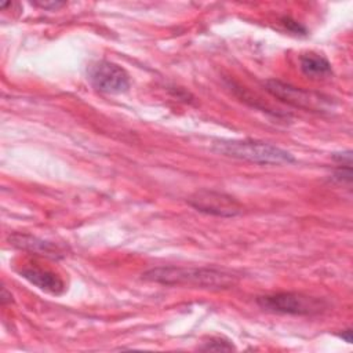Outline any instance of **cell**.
<instances>
[{"label":"cell","mask_w":353,"mask_h":353,"mask_svg":"<svg viewBox=\"0 0 353 353\" xmlns=\"http://www.w3.org/2000/svg\"><path fill=\"white\" fill-rule=\"evenodd\" d=\"M142 279L164 285H188L207 290H226L237 284L239 274L218 268L159 266L145 272Z\"/></svg>","instance_id":"obj_1"},{"label":"cell","mask_w":353,"mask_h":353,"mask_svg":"<svg viewBox=\"0 0 353 353\" xmlns=\"http://www.w3.org/2000/svg\"><path fill=\"white\" fill-rule=\"evenodd\" d=\"M212 150L255 164H288L295 161L290 152L276 145L252 139L218 141L214 143Z\"/></svg>","instance_id":"obj_2"},{"label":"cell","mask_w":353,"mask_h":353,"mask_svg":"<svg viewBox=\"0 0 353 353\" xmlns=\"http://www.w3.org/2000/svg\"><path fill=\"white\" fill-rule=\"evenodd\" d=\"M256 303L268 312L295 316L317 314L327 307V303L323 299L307 296L299 292H279L273 295H263L256 299Z\"/></svg>","instance_id":"obj_3"},{"label":"cell","mask_w":353,"mask_h":353,"mask_svg":"<svg viewBox=\"0 0 353 353\" xmlns=\"http://www.w3.org/2000/svg\"><path fill=\"white\" fill-rule=\"evenodd\" d=\"M263 87L274 98L299 109H305L310 112H330V109L334 108L331 98L323 94L294 87L280 80H274V79L266 80L263 81Z\"/></svg>","instance_id":"obj_4"},{"label":"cell","mask_w":353,"mask_h":353,"mask_svg":"<svg viewBox=\"0 0 353 353\" xmlns=\"http://www.w3.org/2000/svg\"><path fill=\"white\" fill-rule=\"evenodd\" d=\"M88 80L91 85L106 94H121L130 88L127 72L109 61H98L88 68Z\"/></svg>","instance_id":"obj_5"},{"label":"cell","mask_w":353,"mask_h":353,"mask_svg":"<svg viewBox=\"0 0 353 353\" xmlns=\"http://www.w3.org/2000/svg\"><path fill=\"white\" fill-rule=\"evenodd\" d=\"M188 203L200 212L215 215V216H236L241 214L243 207L241 204L232 196L223 192L215 190H199L193 193Z\"/></svg>","instance_id":"obj_6"},{"label":"cell","mask_w":353,"mask_h":353,"mask_svg":"<svg viewBox=\"0 0 353 353\" xmlns=\"http://www.w3.org/2000/svg\"><path fill=\"white\" fill-rule=\"evenodd\" d=\"M19 274L25 280H28L30 284L36 285L37 288H40L44 292H48L52 295H59L65 291V284H63L62 279L51 270L36 268V266H29V268H23L19 272Z\"/></svg>","instance_id":"obj_7"},{"label":"cell","mask_w":353,"mask_h":353,"mask_svg":"<svg viewBox=\"0 0 353 353\" xmlns=\"http://www.w3.org/2000/svg\"><path fill=\"white\" fill-rule=\"evenodd\" d=\"M10 241L12 245H15L21 250H25V251H30L33 254H39V255H44V256H50V258H61L63 255L62 251L59 250V247H57L55 244H52L50 241L40 240L33 236L17 233L10 237Z\"/></svg>","instance_id":"obj_8"},{"label":"cell","mask_w":353,"mask_h":353,"mask_svg":"<svg viewBox=\"0 0 353 353\" xmlns=\"http://www.w3.org/2000/svg\"><path fill=\"white\" fill-rule=\"evenodd\" d=\"M299 68L302 73L310 79H324L332 74V68L328 59L314 52H306L301 55Z\"/></svg>","instance_id":"obj_9"},{"label":"cell","mask_w":353,"mask_h":353,"mask_svg":"<svg viewBox=\"0 0 353 353\" xmlns=\"http://www.w3.org/2000/svg\"><path fill=\"white\" fill-rule=\"evenodd\" d=\"M200 349L201 350H216V352L222 350V352H225V350H234V346L229 341H223L221 338H214V339H210L208 342H205V345L201 346Z\"/></svg>","instance_id":"obj_10"},{"label":"cell","mask_w":353,"mask_h":353,"mask_svg":"<svg viewBox=\"0 0 353 353\" xmlns=\"http://www.w3.org/2000/svg\"><path fill=\"white\" fill-rule=\"evenodd\" d=\"M332 178L338 182H342V183H350V181H352V167L350 165H341L339 168H336L334 171Z\"/></svg>","instance_id":"obj_11"},{"label":"cell","mask_w":353,"mask_h":353,"mask_svg":"<svg viewBox=\"0 0 353 353\" xmlns=\"http://www.w3.org/2000/svg\"><path fill=\"white\" fill-rule=\"evenodd\" d=\"M281 22H283V25H284L288 30H291V32H294V33H305V28L301 26L296 21L291 19L290 17H283V18H281Z\"/></svg>","instance_id":"obj_12"},{"label":"cell","mask_w":353,"mask_h":353,"mask_svg":"<svg viewBox=\"0 0 353 353\" xmlns=\"http://www.w3.org/2000/svg\"><path fill=\"white\" fill-rule=\"evenodd\" d=\"M332 159L335 161H338L339 165H350L352 164V152L346 150V152H342V153H335L332 156Z\"/></svg>","instance_id":"obj_13"},{"label":"cell","mask_w":353,"mask_h":353,"mask_svg":"<svg viewBox=\"0 0 353 353\" xmlns=\"http://www.w3.org/2000/svg\"><path fill=\"white\" fill-rule=\"evenodd\" d=\"M36 6L41 7V8H47V10H55V8H59L63 6V3H59V1H52V3H47V1H39L36 3Z\"/></svg>","instance_id":"obj_14"},{"label":"cell","mask_w":353,"mask_h":353,"mask_svg":"<svg viewBox=\"0 0 353 353\" xmlns=\"http://www.w3.org/2000/svg\"><path fill=\"white\" fill-rule=\"evenodd\" d=\"M8 302H10V303L12 302V295H11V292L7 291L6 287H3V288H1V303L6 305V303H8Z\"/></svg>","instance_id":"obj_15"},{"label":"cell","mask_w":353,"mask_h":353,"mask_svg":"<svg viewBox=\"0 0 353 353\" xmlns=\"http://www.w3.org/2000/svg\"><path fill=\"white\" fill-rule=\"evenodd\" d=\"M339 336H341L342 339H345L347 343H352V331H350V330L342 331V334H339Z\"/></svg>","instance_id":"obj_16"}]
</instances>
